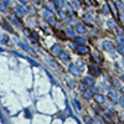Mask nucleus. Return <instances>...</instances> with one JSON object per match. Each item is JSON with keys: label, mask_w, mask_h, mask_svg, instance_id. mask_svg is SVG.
Segmentation results:
<instances>
[{"label": "nucleus", "mask_w": 124, "mask_h": 124, "mask_svg": "<svg viewBox=\"0 0 124 124\" xmlns=\"http://www.w3.org/2000/svg\"><path fill=\"white\" fill-rule=\"evenodd\" d=\"M122 79H123V81H124V73H123V74H122Z\"/></svg>", "instance_id": "nucleus-20"}, {"label": "nucleus", "mask_w": 124, "mask_h": 124, "mask_svg": "<svg viewBox=\"0 0 124 124\" xmlns=\"http://www.w3.org/2000/svg\"><path fill=\"white\" fill-rule=\"evenodd\" d=\"M84 84H86L84 82H83V83H81V86H79V88H81V91H86V89H84V88H86V87H84Z\"/></svg>", "instance_id": "nucleus-16"}, {"label": "nucleus", "mask_w": 124, "mask_h": 124, "mask_svg": "<svg viewBox=\"0 0 124 124\" xmlns=\"http://www.w3.org/2000/svg\"><path fill=\"white\" fill-rule=\"evenodd\" d=\"M46 62H47L48 64H50V66H51V67H52L53 69H55V71H57V72H60V71H61V68L58 67L57 64H56L55 62H53L52 60H50V58H46Z\"/></svg>", "instance_id": "nucleus-3"}, {"label": "nucleus", "mask_w": 124, "mask_h": 124, "mask_svg": "<svg viewBox=\"0 0 124 124\" xmlns=\"http://www.w3.org/2000/svg\"><path fill=\"white\" fill-rule=\"evenodd\" d=\"M77 66H78V67H83V62H82V61H78V62H77Z\"/></svg>", "instance_id": "nucleus-17"}, {"label": "nucleus", "mask_w": 124, "mask_h": 124, "mask_svg": "<svg viewBox=\"0 0 124 124\" xmlns=\"http://www.w3.org/2000/svg\"><path fill=\"white\" fill-rule=\"evenodd\" d=\"M78 53H81V55H86V53L88 52V48L86 47V46H81V47H78Z\"/></svg>", "instance_id": "nucleus-7"}, {"label": "nucleus", "mask_w": 124, "mask_h": 124, "mask_svg": "<svg viewBox=\"0 0 124 124\" xmlns=\"http://www.w3.org/2000/svg\"><path fill=\"white\" fill-rule=\"evenodd\" d=\"M94 99H96L97 103H99V104H103V103H104V101H106V99H104V96L98 94V93L94 96Z\"/></svg>", "instance_id": "nucleus-4"}, {"label": "nucleus", "mask_w": 124, "mask_h": 124, "mask_svg": "<svg viewBox=\"0 0 124 124\" xmlns=\"http://www.w3.org/2000/svg\"><path fill=\"white\" fill-rule=\"evenodd\" d=\"M118 51H119L120 53H124V46H119L118 47Z\"/></svg>", "instance_id": "nucleus-15"}, {"label": "nucleus", "mask_w": 124, "mask_h": 124, "mask_svg": "<svg viewBox=\"0 0 124 124\" xmlns=\"http://www.w3.org/2000/svg\"><path fill=\"white\" fill-rule=\"evenodd\" d=\"M67 84H68L71 88H73V87H74V82H73L72 79H67Z\"/></svg>", "instance_id": "nucleus-12"}, {"label": "nucleus", "mask_w": 124, "mask_h": 124, "mask_svg": "<svg viewBox=\"0 0 124 124\" xmlns=\"http://www.w3.org/2000/svg\"><path fill=\"white\" fill-rule=\"evenodd\" d=\"M86 123H87V124H92V120H91L89 118H86Z\"/></svg>", "instance_id": "nucleus-18"}, {"label": "nucleus", "mask_w": 124, "mask_h": 124, "mask_svg": "<svg viewBox=\"0 0 124 124\" xmlns=\"http://www.w3.org/2000/svg\"><path fill=\"white\" fill-rule=\"evenodd\" d=\"M73 103H74V106L77 107V109L79 110V109H81V104H79L78 102H77V99H73Z\"/></svg>", "instance_id": "nucleus-13"}, {"label": "nucleus", "mask_w": 124, "mask_h": 124, "mask_svg": "<svg viewBox=\"0 0 124 124\" xmlns=\"http://www.w3.org/2000/svg\"><path fill=\"white\" fill-rule=\"evenodd\" d=\"M91 92H92V93H97V88H91Z\"/></svg>", "instance_id": "nucleus-19"}, {"label": "nucleus", "mask_w": 124, "mask_h": 124, "mask_svg": "<svg viewBox=\"0 0 124 124\" xmlns=\"http://www.w3.org/2000/svg\"><path fill=\"white\" fill-rule=\"evenodd\" d=\"M69 72H71L72 74H74V76H79L81 73V69L77 68V66H74V64H69Z\"/></svg>", "instance_id": "nucleus-1"}, {"label": "nucleus", "mask_w": 124, "mask_h": 124, "mask_svg": "<svg viewBox=\"0 0 124 124\" xmlns=\"http://www.w3.org/2000/svg\"><path fill=\"white\" fill-rule=\"evenodd\" d=\"M83 82H84L86 84H87V86H93V84H94V79H93V77L87 76V77H84Z\"/></svg>", "instance_id": "nucleus-5"}, {"label": "nucleus", "mask_w": 124, "mask_h": 124, "mask_svg": "<svg viewBox=\"0 0 124 124\" xmlns=\"http://www.w3.org/2000/svg\"><path fill=\"white\" fill-rule=\"evenodd\" d=\"M122 92H123V93H124V87H123V88H122Z\"/></svg>", "instance_id": "nucleus-21"}, {"label": "nucleus", "mask_w": 124, "mask_h": 124, "mask_svg": "<svg viewBox=\"0 0 124 124\" xmlns=\"http://www.w3.org/2000/svg\"><path fill=\"white\" fill-rule=\"evenodd\" d=\"M104 47H106V50H108V51H113V46L109 42H104Z\"/></svg>", "instance_id": "nucleus-10"}, {"label": "nucleus", "mask_w": 124, "mask_h": 124, "mask_svg": "<svg viewBox=\"0 0 124 124\" xmlns=\"http://www.w3.org/2000/svg\"><path fill=\"white\" fill-rule=\"evenodd\" d=\"M83 97L86 99H91L92 98V92L88 89V91H83Z\"/></svg>", "instance_id": "nucleus-8"}, {"label": "nucleus", "mask_w": 124, "mask_h": 124, "mask_svg": "<svg viewBox=\"0 0 124 124\" xmlns=\"http://www.w3.org/2000/svg\"><path fill=\"white\" fill-rule=\"evenodd\" d=\"M61 48H60V46H58V45H55V46H53L52 47V53H53V55H61Z\"/></svg>", "instance_id": "nucleus-6"}, {"label": "nucleus", "mask_w": 124, "mask_h": 124, "mask_svg": "<svg viewBox=\"0 0 124 124\" xmlns=\"http://www.w3.org/2000/svg\"><path fill=\"white\" fill-rule=\"evenodd\" d=\"M119 103H120L122 107H124V96L122 97V98H119Z\"/></svg>", "instance_id": "nucleus-14"}, {"label": "nucleus", "mask_w": 124, "mask_h": 124, "mask_svg": "<svg viewBox=\"0 0 124 124\" xmlns=\"http://www.w3.org/2000/svg\"><path fill=\"white\" fill-rule=\"evenodd\" d=\"M108 97H109V98H112L113 102H117V96H115L114 92H108Z\"/></svg>", "instance_id": "nucleus-9"}, {"label": "nucleus", "mask_w": 124, "mask_h": 124, "mask_svg": "<svg viewBox=\"0 0 124 124\" xmlns=\"http://www.w3.org/2000/svg\"><path fill=\"white\" fill-rule=\"evenodd\" d=\"M60 56H61V60H62V61H64V62L68 61V56H67V53H66V52H62Z\"/></svg>", "instance_id": "nucleus-11"}, {"label": "nucleus", "mask_w": 124, "mask_h": 124, "mask_svg": "<svg viewBox=\"0 0 124 124\" xmlns=\"http://www.w3.org/2000/svg\"><path fill=\"white\" fill-rule=\"evenodd\" d=\"M89 72L92 73L93 76H99L101 74V71L97 66H89Z\"/></svg>", "instance_id": "nucleus-2"}]
</instances>
